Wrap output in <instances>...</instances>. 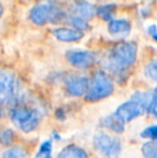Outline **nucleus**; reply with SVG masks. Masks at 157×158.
Here are the masks:
<instances>
[{
    "label": "nucleus",
    "instance_id": "obj_1",
    "mask_svg": "<svg viewBox=\"0 0 157 158\" xmlns=\"http://www.w3.org/2000/svg\"><path fill=\"white\" fill-rule=\"evenodd\" d=\"M138 45L134 41L119 42L110 50L105 61V66L112 74L122 75L137 60Z\"/></svg>",
    "mask_w": 157,
    "mask_h": 158
},
{
    "label": "nucleus",
    "instance_id": "obj_2",
    "mask_svg": "<svg viewBox=\"0 0 157 158\" xmlns=\"http://www.w3.org/2000/svg\"><path fill=\"white\" fill-rule=\"evenodd\" d=\"M151 95L147 92H136L129 100L122 103L114 113L125 124L134 121V118L149 112Z\"/></svg>",
    "mask_w": 157,
    "mask_h": 158
},
{
    "label": "nucleus",
    "instance_id": "obj_3",
    "mask_svg": "<svg viewBox=\"0 0 157 158\" xmlns=\"http://www.w3.org/2000/svg\"><path fill=\"white\" fill-rule=\"evenodd\" d=\"M63 9L53 0H42L29 12V19L34 24L43 26L48 23L58 24L67 17Z\"/></svg>",
    "mask_w": 157,
    "mask_h": 158
},
{
    "label": "nucleus",
    "instance_id": "obj_4",
    "mask_svg": "<svg viewBox=\"0 0 157 158\" xmlns=\"http://www.w3.org/2000/svg\"><path fill=\"white\" fill-rule=\"evenodd\" d=\"M11 121L15 126L24 132H31L38 127L40 114L35 108L16 103L11 108Z\"/></svg>",
    "mask_w": 157,
    "mask_h": 158
},
{
    "label": "nucleus",
    "instance_id": "obj_5",
    "mask_svg": "<svg viewBox=\"0 0 157 158\" xmlns=\"http://www.w3.org/2000/svg\"><path fill=\"white\" fill-rule=\"evenodd\" d=\"M114 85L111 77L105 71L98 70L94 73L92 81L85 94V100L88 102H97L112 95Z\"/></svg>",
    "mask_w": 157,
    "mask_h": 158
},
{
    "label": "nucleus",
    "instance_id": "obj_6",
    "mask_svg": "<svg viewBox=\"0 0 157 158\" xmlns=\"http://www.w3.org/2000/svg\"><path fill=\"white\" fill-rule=\"evenodd\" d=\"M19 83L14 72L10 69L0 68V106L8 104L12 108L17 103Z\"/></svg>",
    "mask_w": 157,
    "mask_h": 158
},
{
    "label": "nucleus",
    "instance_id": "obj_7",
    "mask_svg": "<svg viewBox=\"0 0 157 158\" xmlns=\"http://www.w3.org/2000/svg\"><path fill=\"white\" fill-rule=\"evenodd\" d=\"M93 142L96 150L103 158H118L121 155V141L105 131H98L95 133Z\"/></svg>",
    "mask_w": 157,
    "mask_h": 158
},
{
    "label": "nucleus",
    "instance_id": "obj_8",
    "mask_svg": "<svg viewBox=\"0 0 157 158\" xmlns=\"http://www.w3.org/2000/svg\"><path fill=\"white\" fill-rule=\"evenodd\" d=\"M66 58L73 67L78 69H87L96 61L93 52L85 50H70L66 53Z\"/></svg>",
    "mask_w": 157,
    "mask_h": 158
},
{
    "label": "nucleus",
    "instance_id": "obj_9",
    "mask_svg": "<svg viewBox=\"0 0 157 158\" xmlns=\"http://www.w3.org/2000/svg\"><path fill=\"white\" fill-rule=\"evenodd\" d=\"M89 81L87 77L81 75H72L66 81V89L68 94L73 97H81L87 93Z\"/></svg>",
    "mask_w": 157,
    "mask_h": 158
},
{
    "label": "nucleus",
    "instance_id": "obj_10",
    "mask_svg": "<svg viewBox=\"0 0 157 158\" xmlns=\"http://www.w3.org/2000/svg\"><path fill=\"white\" fill-rule=\"evenodd\" d=\"M108 30L114 37L125 38L131 31V24L126 19H112L108 24Z\"/></svg>",
    "mask_w": 157,
    "mask_h": 158
},
{
    "label": "nucleus",
    "instance_id": "obj_11",
    "mask_svg": "<svg viewBox=\"0 0 157 158\" xmlns=\"http://www.w3.org/2000/svg\"><path fill=\"white\" fill-rule=\"evenodd\" d=\"M73 11L74 15L85 19V21L92 19L96 14V8L87 0H74Z\"/></svg>",
    "mask_w": 157,
    "mask_h": 158
},
{
    "label": "nucleus",
    "instance_id": "obj_12",
    "mask_svg": "<svg viewBox=\"0 0 157 158\" xmlns=\"http://www.w3.org/2000/svg\"><path fill=\"white\" fill-rule=\"evenodd\" d=\"M53 35L58 41L61 42H76L79 41L83 38V32L78 31L73 28H67V27H59L53 30Z\"/></svg>",
    "mask_w": 157,
    "mask_h": 158
},
{
    "label": "nucleus",
    "instance_id": "obj_13",
    "mask_svg": "<svg viewBox=\"0 0 157 158\" xmlns=\"http://www.w3.org/2000/svg\"><path fill=\"white\" fill-rule=\"evenodd\" d=\"M101 125L105 127V128L109 129V130L116 133H123L124 130H125V123L119 118L115 113L107 115L102 119V124Z\"/></svg>",
    "mask_w": 157,
    "mask_h": 158
},
{
    "label": "nucleus",
    "instance_id": "obj_14",
    "mask_svg": "<svg viewBox=\"0 0 157 158\" xmlns=\"http://www.w3.org/2000/svg\"><path fill=\"white\" fill-rule=\"evenodd\" d=\"M57 158H89L88 154L82 148L76 145H68L64 148Z\"/></svg>",
    "mask_w": 157,
    "mask_h": 158
},
{
    "label": "nucleus",
    "instance_id": "obj_15",
    "mask_svg": "<svg viewBox=\"0 0 157 158\" xmlns=\"http://www.w3.org/2000/svg\"><path fill=\"white\" fill-rule=\"evenodd\" d=\"M116 11V6L115 4H103V6H100L96 9V14L100 17L103 21H112L113 19V16L115 14Z\"/></svg>",
    "mask_w": 157,
    "mask_h": 158
},
{
    "label": "nucleus",
    "instance_id": "obj_16",
    "mask_svg": "<svg viewBox=\"0 0 157 158\" xmlns=\"http://www.w3.org/2000/svg\"><path fill=\"white\" fill-rule=\"evenodd\" d=\"M68 19H69L70 25L72 26V28L78 31H85V30L88 29V23L87 21L81 19V17L76 16V15L72 14V15H68Z\"/></svg>",
    "mask_w": 157,
    "mask_h": 158
},
{
    "label": "nucleus",
    "instance_id": "obj_17",
    "mask_svg": "<svg viewBox=\"0 0 157 158\" xmlns=\"http://www.w3.org/2000/svg\"><path fill=\"white\" fill-rule=\"evenodd\" d=\"M142 154L145 158H157V141H147L142 145Z\"/></svg>",
    "mask_w": 157,
    "mask_h": 158
},
{
    "label": "nucleus",
    "instance_id": "obj_18",
    "mask_svg": "<svg viewBox=\"0 0 157 158\" xmlns=\"http://www.w3.org/2000/svg\"><path fill=\"white\" fill-rule=\"evenodd\" d=\"M52 148H53V144L51 140L44 141L40 145L35 158H52Z\"/></svg>",
    "mask_w": 157,
    "mask_h": 158
},
{
    "label": "nucleus",
    "instance_id": "obj_19",
    "mask_svg": "<svg viewBox=\"0 0 157 158\" xmlns=\"http://www.w3.org/2000/svg\"><path fill=\"white\" fill-rule=\"evenodd\" d=\"M2 158H28V154L22 146H13L4 153Z\"/></svg>",
    "mask_w": 157,
    "mask_h": 158
},
{
    "label": "nucleus",
    "instance_id": "obj_20",
    "mask_svg": "<svg viewBox=\"0 0 157 158\" xmlns=\"http://www.w3.org/2000/svg\"><path fill=\"white\" fill-rule=\"evenodd\" d=\"M14 141V132L12 129L4 128L0 130V144L4 146H10Z\"/></svg>",
    "mask_w": 157,
    "mask_h": 158
},
{
    "label": "nucleus",
    "instance_id": "obj_21",
    "mask_svg": "<svg viewBox=\"0 0 157 158\" xmlns=\"http://www.w3.org/2000/svg\"><path fill=\"white\" fill-rule=\"evenodd\" d=\"M144 74L150 80L157 83V59H154L149 63L144 68Z\"/></svg>",
    "mask_w": 157,
    "mask_h": 158
},
{
    "label": "nucleus",
    "instance_id": "obj_22",
    "mask_svg": "<svg viewBox=\"0 0 157 158\" xmlns=\"http://www.w3.org/2000/svg\"><path fill=\"white\" fill-rule=\"evenodd\" d=\"M141 137L150 141H157V125L150 126L141 132Z\"/></svg>",
    "mask_w": 157,
    "mask_h": 158
},
{
    "label": "nucleus",
    "instance_id": "obj_23",
    "mask_svg": "<svg viewBox=\"0 0 157 158\" xmlns=\"http://www.w3.org/2000/svg\"><path fill=\"white\" fill-rule=\"evenodd\" d=\"M149 112L152 113L155 117H157V87L151 95V101L149 106Z\"/></svg>",
    "mask_w": 157,
    "mask_h": 158
},
{
    "label": "nucleus",
    "instance_id": "obj_24",
    "mask_svg": "<svg viewBox=\"0 0 157 158\" xmlns=\"http://www.w3.org/2000/svg\"><path fill=\"white\" fill-rule=\"evenodd\" d=\"M147 33L154 41L157 42V25H155V24L150 25L149 28H147Z\"/></svg>",
    "mask_w": 157,
    "mask_h": 158
},
{
    "label": "nucleus",
    "instance_id": "obj_25",
    "mask_svg": "<svg viewBox=\"0 0 157 158\" xmlns=\"http://www.w3.org/2000/svg\"><path fill=\"white\" fill-rule=\"evenodd\" d=\"M2 14H3V8H2V4L0 3V17L2 16Z\"/></svg>",
    "mask_w": 157,
    "mask_h": 158
},
{
    "label": "nucleus",
    "instance_id": "obj_26",
    "mask_svg": "<svg viewBox=\"0 0 157 158\" xmlns=\"http://www.w3.org/2000/svg\"><path fill=\"white\" fill-rule=\"evenodd\" d=\"M2 116V106H0V117Z\"/></svg>",
    "mask_w": 157,
    "mask_h": 158
}]
</instances>
